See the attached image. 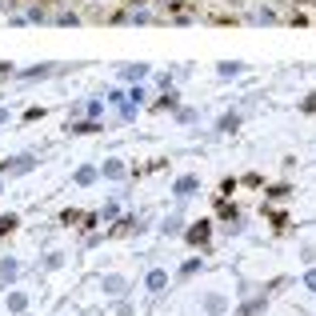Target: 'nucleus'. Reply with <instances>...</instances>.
<instances>
[{
    "instance_id": "obj_1",
    "label": "nucleus",
    "mask_w": 316,
    "mask_h": 316,
    "mask_svg": "<svg viewBox=\"0 0 316 316\" xmlns=\"http://www.w3.org/2000/svg\"><path fill=\"white\" fill-rule=\"evenodd\" d=\"M204 240H208V224H196L192 228V244H204Z\"/></svg>"
},
{
    "instance_id": "obj_2",
    "label": "nucleus",
    "mask_w": 316,
    "mask_h": 316,
    "mask_svg": "<svg viewBox=\"0 0 316 316\" xmlns=\"http://www.w3.org/2000/svg\"><path fill=\"white\" fill-rule=\"evenodd\" d=\"M308 284H312V288H316V272H308Z\"/></svg>"
}]
</instances>
